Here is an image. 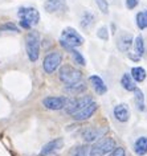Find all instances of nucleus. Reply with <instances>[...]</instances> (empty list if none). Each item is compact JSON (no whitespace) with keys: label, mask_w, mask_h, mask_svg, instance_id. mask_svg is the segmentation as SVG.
I'll use <instances>...</instances> for the list:
<instances>
[{"label":"nucleus","mask_w":147,"mask_h":156,"mask_svg":"<svg viewBox=\"0 0 147 156\" xmlns=\"http://www.w3.org/2000/svg\"><path fill=\"white\" fill-rule=\"evenodd\" d=\"M60 44L64 46L65 49L69 48H77L84 44V37L77 32L74 28H65L61 33Z\"/></svg>","instance_id":"obj_1"},{"label":"nucleus","mask_w":147,"mask_h":156,"mask_svg":"<svg viewBox=\"0 0 147 156\" xmlns=\"http://www.w3.org/2000/svg\"><path fill=\"white\" fill-rule=\"evenodd\" d=\"M27 56L32 62H36L40 56V37L36 32H29L25 37Z\"/></svg>","instance_id":"obj_2"},{"label":"nucleus","mask_w":147,"mask_h":156,"mask_svg":"<svg viewBox=\"0 0 147 156\" xmlns=\"http://www.w3.org/2000/svg\"><path fill=\"white\" fill-rule=\"evenodd\" d=\"M59 78L65 85H72L82 80V73L72 65H63L59 70Z\"/></svg>","instance_id":"obj_3"},{"label":"nucleus","mask_w":147,"mask_h":156,"mask_svg":"<svg viewBox=\"0 0 147 156\" xmlns=\"http://www.w3.org/2000/svg\"><path fill=\"white\" fill-rule=\"evenodd\" d=\"M115 148V140L113 138H102L89 150V156H105Z\"/></svg>","instance_id":"obj_4"},{"label":"nucleus","mask_w":147,"mask_h":156,"mask_svg":"<svg viewBox=\"0 0 147 156\" xmlns=\"http://www.w3.org/2000/svg\"><path fill=\"white\" fill-rule=\"evenodd\" d=\"M61 61H63V54L60 52H57V50L51 52L46 54L44 61H42V69L46 74H52L60 68Z\"/></svg>","instance_id":"obj_5"},{"label":"nucleus","mask_w":147,"mask_h":156,"mask_svg":"<svg viewBox=\"0 0 147 156\" xmlns=\"http://www.w3.org/2000/svg\"><path fill=\"white\" fill-rule=\"evenodd\" d=\"M17 16L20 20L27 21L30 27L36 25L38 21H40V13L36 8L33 7H21L17 11Z\"/></svg>","instance_id":"obj_6"},{"label":"nucleus","mask_w":147,"mask_h":156,"mask_svg":"<svg viewBox=\"0 0 147 156\" xmlns=\"http://www.w3.org/2000/svg\"><path fill=\"white\" fill-rule=\"evenodd\" d=\"M97 110H98V103L91 102V103H89L88 106H85L82 108H80L78 111H76L72 116H73V119H74V120L82 122V120H86L89 118H91Z\"/></svg>","instance_id":"obj_7"},{"label":"nucleus","mask_w":147,"mask_h":156,"mask_svg":"<svg viewBox=\"0 0 147 156\" xmlns=\"http://www.w3.org/2000/svg\"><path fill=\"white\" fill-rule=\"evenodd\" d=\"M65 101V97H46L42 99V106L48 110H64Z\"/></svg>","instance_id":"obj_8"},{"label":"nucleus","mask_w":147,"mask_h":156,"mask_svg":"<svg viewBox=\"0 0 147 156\" xmlns=\"http://www.w3.org/2000/svg\"><path fill=\"white\" fill-rule=\"evenodd\" d=\"M64 147V140L59 138V139H55V140H51L49 143H46L44 147L41 148L40 151V156H49L52 155L53 152L61 150Z\"/></svg>","instance_id":"obj_9"},{"label":"nucleus","mask_w":147,"mask_h":156,"mask_svg":"<svg viewBox=\"0 0 147 156\" xmlns=\"http://www.w3.org/2000/svg\"><path fill=\"white\" fill-rule=\"evenodd\" d=\"M107 131V128H95V127H90L88 128L86 131L84 132V140L86 143H91V142H95L97 139L102 138L103 134Z\"/></svg>","instance_id":"obj_10"},{"label":"nucleus","mask_w":147,"mask_h":156,"mask_svg":"<svg viewBox=\"0 0 147 156\" xmlns=\"http://www.w3.org/2000/svg\"><path fill=\"white\" fill-rule=\"evenodd\" d=\"M89 82L91 83V87L98 95H103L107 91V86L105 85V81L99 76H90L89 77Z\"/></svg>","instance_id":"obj_11"},{"label":"nucleus","mask_w":147,"mask_h":156,"mask_svg":"<svg viewBox=\"0 0 147 156\" xmlns=\"http://www.w3.org/2000/svg\"><path fill=\"white\" fill-rule=\"evenodd\" d=\"M114 116L118 122L126 123L130 118V110H129V107H127V105H125V103L117 105V106L114 107Z\"/></svg>","instance_id":"obj_12"},{"label":"nucleus","mask_w":147,"mask_h":156,"mask_svg":"<svg viewBox=\"0 0 147 156\" xmlns=\"http://www.w3.org/2000/svg\"><path fill=\"white\" fill-rule=\"evenodd\" d=\"M134 152L138 156H145L147 154V138L146 136H141V138H138L135 140Z\"/></svg>","instance_id":"obj_13"},{"label":"nucleus","mask_w":147,"mask_h":156,"mask_svg":"<svg viewBox=\"0 0 147 156\" xmlns=\"http://www.w3.org/2000/svg\"><path fill=\"white\" fill-rule=\"evenodd\" d=\"M64 7V0H46L44 3V8L46 12L49 13H53V12H57L60 11V8Z\"/></svg>","instance_id":"obj_14"},{"label":"nucleus","mask_w":147,"mask_h":156,"mask_svg":"<svg viewBox=\"0 0 147 156\" xmlns=\"http://www.w3.org/2000/svg\"><path fill=\"white\" fill-rule=\"evenodd\" d=\"M85 90H86V85H85L82 81L76 82V83H72V85H66V87H65V91L69 93L70 95L81 94V93L85 91Z\"/></svg>","instance_id":"obj_15"},{"label":"nucleus","mask_w":147,"mask_h":156,"mask_svg":"<svg viewBox=\"0 0 147 156\" xmlns=\"http://www.w3.org/2000/svg\"><path fill=\"white\" fill-rule=\"evenodd\" d=\"M121 85H122V87L127 91H134L135 89H137V85H135L133 77H131L129 73H125L121 77Z\"/></svg>","instance_id":"obj_16"},{"label":"nucleus","mask_w":147,"mask_h":156,"mask_svg":"<svg viewBox=\"0 0 147 156\" xmlns=\"http://www.w3.org/2000/svg\"><path fill=\"white\" fill-rule=\"evenodd\" d=\"M130 76L133 77V80L135 82H143V81L146 80L147 74H146V70L143 68H141V66H135V68L131 69Z\"/></svg>","instance_id":"obj_17"},{"label":"nucleus","mask_w":147,"mask_h":156,"mask_svg":"<svg viewBox=\"0 0 147 156\" xmlns=\"http://www.w3.org/2000/svg\"><path fill=\"white\" fill-rule=\"evenodd\" d=\"M131 44H133V38L129 34H125V36H121L118 40V49L122 50V52H127L130 49Z\"/></svg>","instance_id":"obj_18"},{"label":"nucleus","mask_w":147,"mask_h":156,"mask_svg":"<svg viewBox=\"0 0 147 156\" xmlns=\"http://www.w3.org/2000/svg\"><path fill=\"white\" fill-rule=\"evenodd\" d=\"M134 99H135V105H137L138 110L139 111L145 110V95H143L142 90H139L138 87L134 90Z\"/></svg>","instance_id":"obj_19"},{"label":"nucleus","mask_w":147,"mask_h":156,"mask_svg":"<svg viewBox=\"0 0 147 156\" xmlns=\"http://www.w3.org/2000/svg\"><path fill=\"white\" fill-rule=\"evenodd\" d=\"M68 50L70 52L72 57H73V61H74V64L80 65V66H85V65H86V60H85V57L78 52V50H76V48H69Z\"/></svg>","instance_id":"obj_20"},{"label":"nucleus","mask_w":147,"mask_h":156,"mask_svg":"<svg viewBox=\"0 0 147 156\" xmlns=\"http://www.w3.org/2000/svg\"><path fill=\"white\" fill-rule=\"evenodd\" d=\"M134 46H135V52H137L138 57H142L145 53V42H143L142 36H138L134 41Z\"/></svg>","instance_id":"obj_21"},{"label":"nucleus","mask_w":147,"mask_h":156,"mask_svg":"<svg viewBox=\"0 0 147 156\" xmlns=\"http://www.w3.org/2000/svg\"><path fill=\"white\" fill-rule=\"evenodd\" d=\"M89 150H90V147L88 146H80L73 150L72 156H89Z\"/></svg>","instance_id":"obj_22"},{"label":"nucleus","mask_w":147,"mask_h":156,"mask_svg":"<svg viewBox=\"0 0 147 156\" xmlns=\"http://www.w3.org/2000/svg\"><path fill=\"white\" fill-rule=\"evenodd\" d=\"M137 25L139 29H145L147 28V17L145 12H139L137 15Z\"/></svg>","instance_id":"obj_23"},{"label":"nucleus","mask_w":147,"mask_h":156,"mask_svg":"<svg viewBox=\"0 0 147 156\" xmlns=\"http://www.w3.org/2000/svg\"><path fill=\"white\" fill-rule=\"evenodd\" d=\"M93 20H94V16H93L91 13L86 12L84 15V17L81 19V27H82V28H88L89 25L93 24Z\"/></svg>","instance_id":"obj_24"},{"label":"nucleus","mask_w":147,"mask_h":156,"mask_svg":"<svg viewBox=\"0 0 147 156\" xmlns=\"http://www.w3.org/2000/svg\"><path fill=\"white\" fill-rule=\"evenodd\" d=\"M95 3H97L98 9L101 11L103 15L109 13V4H107V0H95Z\"/></svg>","instance_id":"obj_25"},{"label":"nucleus","mask_w":147,"mask_h":156,"mask_svg":"<svg viewBox=\"0 0 147 156\" xmlns=\"http://www.w3.org/2000/svg\"><path fill=\"white\" fill-rule=\"evenodd\" d=\"M2 32H19V29L12 23H7V24L0 25V33Z\"/></svg>","instance_id":"obj_26"},{"label":"nucleus","mask_w":147,"mask_h":156,"mask_svg":"<svg viewBox=\"0 0 147 156\" xmlns=\"http://www.w3.org/2000/svg\"><path fill=\"white\" fill-rule=\"evenodd\" d=\"M97 36H98V38H101V40H103V41L109 40V32H107L106 27H99L98 30H97Z\"/></svg>","instance_id":"obj_27"},{"label":"nucleus","mask_w":147,"mask_h":156,"mask_svg":"<svg viewBox=\"0 0 147 156\" xmlns=\"http://www.w3.org/2000/svg\"><path fill=\"white\" fill-rule=\"evenodd\" d=\"M126 155V151L123 147H115L113 151L110 152V156H125Z\"/></svg>","instance_id":"obj_28"},{"label":"nucleus","mask_w":147,"mask_h":156,"mask_svg":"<svg viewBox=\"0 0 147 156\" xmlns=\"http://www.w3.org/2000/svg\"><path fill=\"white\" fill-rule=\"evenodd\" d=\"M139 4V0H126V7L129 9H134Z\"/></svg>","instance_id":"obj_29"},{"label":"nucleus","mask_w":147,"mask_h":156,"mask_svg":"<svg viewBox=\"0 0 147 156\" xmlns=\"http://www.w3.org/2000/svg\"><path fill=\"white\" fill-rule=\"evenodd\" d=\"M145 13H146V17H147V11H145Z\"/></svg>","instance_id":"obj_30"}]
</instances>
